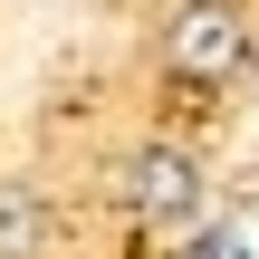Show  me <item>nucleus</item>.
Instances as JSON below:
<instances>
[{"mask_svg":"<svg viewBox=\"0 0 259 259\" xmlns=\"http://www.w3.org/2000/svg\"><path fill=\"white\" fill-rule=\"evenodd\" d=\"M163 77L192 87V96L250 77V10L240 0H173V19H163Z\"/></svg>","mask_w":259,"mask_h":259,"instance_id":"1","label":"nucleus"},{"mask_svg":"<svg viewBox=\"0 0 259 259\" xmlns=\"http://www.w3.org/2000/svg\"><path fill=\"white\" fill-rule=\"evenodd\" d=\"M115 202H125V221H144V231H183V221L202 211V154L173 144V135L125 144V163H115Z\"/></svg>","mask_w":259,"mask_h":259,"instance_id":"2","label":"nucleus"},{"mask_svg":"<svg viewBox=\"0 0 259 259\" xmlns=\"http://www.w3.org/2000/svg\"><path fill=\"white\" fill-rule=\"evenodd\" d=\"M58 250V211L29 173H0V259H48Z\"/></svg>","mask_w":259,"mask_h":259,"instance_id":"3","label":"nucleus"},{"mask_svg":"<svg viewBox=\"0 0 259 259\" xmlns=\"http://www.w3.org/2000/svg\"><path fill=\"white\" fill-rule=\"evenodd\" d=\"M183 259H250V231H240V221H202V231L183 240Z\"/></svg>","mask_w":259,"mask_h":259,"instance_id":"4","label":"nucleus"}]
</instances>
